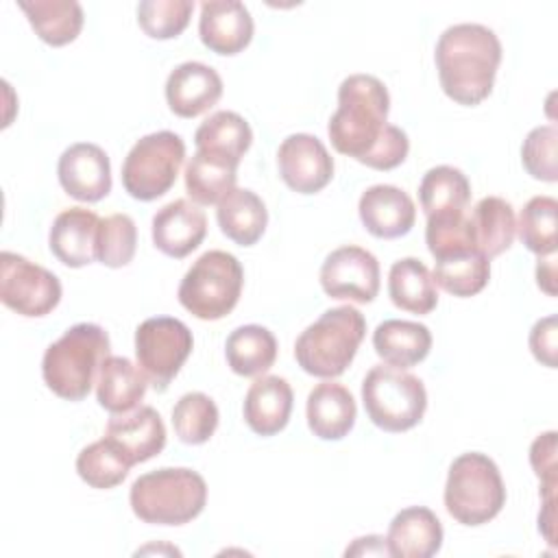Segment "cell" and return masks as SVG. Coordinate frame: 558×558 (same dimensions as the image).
Instances as JSON below:
<instances>
[{"mask_svg": "<svg viewBox=\"0 0 558 558\" xmlns=\"http://www.w3.org/2000/svg\"><path fill=\"white\" fill-rule=\"evenodd\" d=\"M364 229L381 240H395L414 227L416 207L408 192L397 185L377 183L362 192L357 203Z\"/></svg>", "mask_w": 558, "mask_h": 558, "instance_id": "obj_18", "label": "cell"}, {"mask_svg": "<svg viewBox=\"0 0 558 558\" xmlns=\"http://www.w3.org/2000/svg\"><path fill=\"white\" fill-rule=\"evenodd\" d=\"M556 331L554 314L536 320L530 331V351L547 368H556Z\"/></svg>", "mask_w": 558, "mask_h": 558, "instance_id": "obj_44", "label": "cell"}, {"mask_svg": "<svg viewBox=\"0 0 558 558\" xmlns=\"http://www.w3.org/2000/svg\"><path fill=\"white\" fill-rule=\"evenodd\" d=\"M471 198V183L460 168H429L418 185V201L425 216L442 211H464Z\"/></svg>", "mask_w": 558, "mask_h": 558, "instance_id": "obj_33", "label": "cell"}, {"mask_svg": "<svg viewBox=\"0 0 558 558\" xmlns=\"http://www.w3.org/2000/svg\"><path fill=\"white\" fill-rule=\"evenodd\" d=\"M192 11V0H144L137 4V24L153 39H172L187 28Z\"/></svg>", "mask_w": 558, "mask_h": 558, "instance_id": "obj_39", "label": "cell"}, {"mask_svg": "<svg viewBox=\"0 0 558 558\" xmlns=\"http://www.w3.org/2000/svg\"><path fill=\"white\" fill-rule=\"evenodd\" d=\"M390 301L410 314H429L438 305V290L429 268L416 257H401L388 270Z\"/></svg>", "mask_w": 558, "mask_h": 558, "instance_id": "obj_27", "label": "cell"}, {"mask_svg": "<svg viewBox=\"0 0 558 558\" xmlns=\"http://www.w3.org/2000/svg\"><path fill=\"white\" fill-rule=\"evenodd\" d=\"M133 514L153 525H183L207 504V484L187 466H163L140 475L129 493Z\"/></svg>", "mask_w": 558, "mask_h": 558, "instance_id": "obj_5", "label": "cell"}, {"mask_svg": "<svg viewBox=\"0 0 558 558\" xmlns=\"http://www.w3.org/2000/svg\"><path fill=\"white\" fill-rule=\"evenodd\" d=\"M425 242L436 262L480 251L471 220L464 216V211H442L427 216Z\"/></svg>", "mask_w": 558, "mask_h": 558, "instance_id": "obj_35", "label": "cell"}, {"mask_svg": "<svg viewBox=\"0 0 558 558\" xmlns=\"http://www.w3.org/2000/svg\"><path fill=\"white\" fill-rule=\"evenodd\" d=\"M105 438L133 466L161 453L166 447V425L150 405H140L124 414H111Z\"/></svg>", "mask_w": 558, "mask_h": 558, "instance_id": "obj_15", "label": "cell"}, {"mask_svg": "<svg viewBox=\"0 0 558 558\" xmlns=\"http://www.w3.org/2000/svg\"><path fill=\"white\" fill-rule=\"evenodd\" d=\"M109 357V336L96 323H76L54 340L41 360L46 386L65 401H81Z\"/></svg>", "mask_w": 558, "mask_h": 558, "instance_id": "obj_3", "label": "cell"}, {"mask_svg": "<svg viewBox=\"0 0 558 558\" xmlns=\"http://www.w3.org/2000/svg\"><path fill=\"white\" fill-rule=\"evenodd\" d=\"M220 231L240 246H253L266 231L268 209L264 201L246 187H233L216 205Z\"/></svg>", "mask_w": 558, "mask_h": 558, "instance_id": "obj_26", "label": "cell"}, {"mask_svg": "<svg viewBox=\"0 0 558 558\" xmlns=\"http://www.w3.org/2000/svg\"><path fill=\"white\" fill-rule=\"evenodd\" d=\"M194 338L190 327L172 316H153L135 329V357L148 384L163 392L190 357Z\"/></svg>", "mask_w": 558, "mask_h": 558, "instance_id": "obj_10", "label": "cell"}, {"mask_svg": "<svg viewBox=\"0 0 558 558\" xmlns=\"http://www.w3.org/2000/svg\"><path fill=\"white\" fill-rule=\"evenodd\" d=\"M244 286V270L235 255L214 248L203 253L183 275L179 303L201 320H220L233 312Z\"/></svg>", "mask_w": 558, "mask_h": 558, "instance_id": "obj_7", "label": "cell"}, {"mask_svg": "<svg viewBox=\"0 0 558 558\" xmlns=\"http://www.w3.org/2000/svg\"><path fill=\"white\" fill-rule=\"evenodd\" d=\"M185 161V142L172 131L140 137L124 157L122 185L137 201L163 196L177 181Z\"/></svg>", "mask_w": 558, "mask_h": 558, "instance_id": "obj_9", "label": "cell"}, {"mask_svg": "<svg viewBox=\"0 0 558 558\" xmlns=\"http://www.w3.org/2000/svg\"><path fill=\"white\" fill-rule=\"evenodd\" d=\"M129 469L131 464L105 436L81 449V453L76 456V473L92 488H116L124 482Z\"/></svg>", "mask_w": 558, "mask_h": 558, "instance_id": "obj_38", "label": "cell"}, {"mask_svg": "<svg viewBox=\"0 0 558 558\" xmlns=\"http://www.w3.org/2000/svg\"><path fill=\"white\" fill-rule=\"evenodd\" d=\"M277 168L283 183L296 194H316L333 177L327 146L310 133H292L279 144Z\"/></svg>", "mask_w": 558, "mask_h": 558, "instance_id": "obj_13", "label": "cell"}, {"mask_svg": "<svg viewBox=\"0 0 558 558\" xmlns=\"http://www.w3.org/2000/svg\"><path fill=\"white\" fill-rule=\"evenodd\" d=\"M536 283H538V288H541L545 294L556 296V257H554V253L538 257V264H536Z\"/></svg>", "mask_w": 558, "mask_h": 558, "instance_id": "obj_46", "label": "cell"}, {"mask_svg": "<svg viewBox=\"0 0 558 558\" xmlns=\"http://www.w3.org/2000/svg\"><path fill=\"white\" fill-rule=\"evenodd\" d=\"M366 336V320L353 305L323 312L294 342L296 364L314 377H340L353 362Z\"/></svg>", "mask_w": 558, "mask_h": 558, "instance_id": "obj_4", "label": "cell"}, {"mask_svg": "<svg viewBox=\"0 0 558 558\" xmlns=\"http://www.w3.org/2000/svg\"><path fill=\"white\" fill-rule=\"evenodd\" d=\"M408 150H410V140L405 131L395 124H388L384 135L379 137L375 148L362 159V163L373 170H392L405 161Z\"/></svg>", "mask_w": 558, "mask_h": 558, "instance_id": "obj_42", "label": "cell"}, {"mask_svg": "<svg viewBox=\"0 0 558 558\" xmlns=\"http://www.w3.org/2000/svg\"><path fill=\"white\" fill-rule=\"evenodd\" d=\"M362 403L373 425L399 434L421 423L427 410V390L405 368L377 364L362 381Z\"/></svg>", "mask_w": 558, "mask_h": 558, "instance_id": "obj_8", "label": "cell"}, {"mask_svg": "<svg viewBox=\"0 0 558 558\" xmlns=\"http://www.w3.org/2000/svg\"><path fill=\"white\" fill-rule=\"evenodd\" d=\"M218 421V405L205 392H185L172 408L174 434L185 445L207 442L214 436Z\"/></svg>", "mask_w": 558, "mask_h": 558, "instance_id": "obj_36", "label": "cell"}, {"mask_svg": "<svg viewBox=\"0 0 558 558\" xmlns=\"http://www.w3.org/2000/svg\"><path fill=\"white\" fill-rule=\"evenodd\" d=\"M253 17L240 0H205L201 4L198 37L216 54H238L253 39Z\"/></svg>", "mask_w": 558, "mask_h": 558, "instance_id": "obj_17", "label": "cell"}, {"mask_svg": "<svg viewBox=\"0 0 558 558\" xmlns=\"http://www.w3.org/2000/svg\"><path fill=\"white\" fill-rule=\"evenodd\" d=\"M153 244L168 257L181 259L196 251L207 235L205 211L187 198H174L155 211L150 222Z\"/></svg>", "mask_w": 558, "mask_h": 558, "instance_id": "obj_16", "label": "cell"}, {"mask_svg": "<svg viewBox=\"0 0 558 558\" xmlns=\"http://www.w3.org/2000/svg\"><path fill=\"white\" fill-rule=\"evenodd\" d=\"M386 545L395 558H432L442 547V525L425 506L403 508L388 525Z\"/></svg>", "mask_w": 558, "mask_h": 558, "instance_id": "obj_21", "label": "cell"}, {"mask_svg": "<svg viewBox=\"0 0 558 558\" xmlns=\"http://www.w3.org/2000/svg\"><path fill=\"white\" fill-rule=\"evenodd\" d=\"M538 530L543 532V536L549 545H556V541H554V495H543V512L538 514Z\"/></svg>", "mask_w": 558, "mask_h": 558, "instance_id": "obj_47", "label": "cell"}, {"mask_svg": "<svg viewBox=\"0 0 558 558\" xmlns=\"http://www.w3.org/2000/svg\"><path fill=\"white\" fill-rule=\"evenodd\" d=\"M307 425L320 440H342L355 425L357 408L347 386L325 379L307 395Z\"/></svg>", "mask_w": 558, "mask_h": 558, "instance_id": "obj_23", "label": "cell"}, {"mask_svg": "<svg viewBox=\"0 0 558 558\" xmlns=\"http://www.w3.org/2000/svg\"><path fill=\"white\" fill-rule=\"evenodd\" d=\"M253 131L248 122L235 111H216L201 122L194 133L196 150L214 153L240 163L244 153L251 148Z\"/></svg>", "mask_w": 558, "mask_h": 558, "instance_id": "obj_32", "label": "cell"}, {"mask_svg": "<svg viewBox=\"0 0 558 558\" xmlns=\"http://www.w3.org/2000/svg\"><path fill=\"white\" fill-rule=\"evenodd\" d=\"M98 229V214L87 207H68L52 220L48 246L61 264L83 268L96 259Z\"/></svg>", "mask_w": 558, "mask_h": 558, "instance_id": "obj_20", "label": "cell"}, {"mask_svg": "<svg viewBox=\"0 0 558 558\" xmlns=\"http://www.w3.org/2000/svg\"><path fill=\"white\" fill-rule=\"evenodd\" d=\"M445 508L462 525L493 521L506 504V486L493 458L480 451L458 456L445 482Z\"/></svg>", "mask_w": 558, "mask_h": 558, "instance_id": "obj_6", "label": "cell"}, {"mask_svg": "<svg viewBox=\"0 0 558 558\" xmlns=\"http://www.w3.org/2000/svg\"><path fill=\"white\" fill-rule=\"evenodd\" d=\"M530 464L541 480L543 495L556 493V432H545L530 447Z\"/></svg>", "mask_w": 558, "mask_h": 558, "instance_id": "obj_43", "label": "cell"}, {"mask_svg": "<svg viewBox=\"0 0 558 558\" xmlns=\"http://www.w3.org/2000/svg\"><path fill=\"white\" fill-rule=\"evenodd\" d=\"M63 288L54 272L24 255L2 251L0 255V301L20 316L39 318L61 301Z\"/></svg>", "mask_w": 558, "mask_h": 558, "instance_id": "obj_11", "label": "cell"}, {"mask_svg": "<svg viewBox=\"0 0 558 558\" xmlns=\"http://www.w3.org/2000/svg\"><path fill=\"white\" fill-rule=\"evenodd\" d=\"M17 7L26 13L35 35L48 46L74 41L85 22L83 7L76 0H22Z\"/></svg>", "mask_w": 558, "mask_h": 558, "instance_id": "obj_30", "label": "cell"}, {"mask_svg": "<svg viewBox=\"0 0 558 558\" xmlns=\"http://www.w3.org/2000/svg\"><path fill=\"white\" fill-rule=\"evenodd\" d=\"M148 388V379L140 366L124 355H109L96 379V399L111 414H124L140 405Z\"/></svg>", "mask_w": 558, "mask_h": 558, "instance_id": "obj_25", "label": "cell"}, {"mask_svg": "<svg viewBox=\"0 0 558 558\" xmlns=\"http://www.w3.org/2000/svg\"><path fill=\"white\" fill-rule=\"evenodd\" d=\"M375 353L395 368H412L423 362L432 349V331L416 320L388 318L373 331Z\"/></svg>", "mask_w": 558, "mask_h": 558, "instance_id": "obj_24", "label": "cell"}, {"mask_svg": "<svg viewBox=\"0 0 558 558\" xmlns=\"http://www.w3.org/2000/svg\"><path fill=\"white\" fill-rule=\"evenodd\" d=\"M222 96L220 74L201 61L179 63L166 81V102L179 118H196Z\"/></svg>", "mask_w": 558, "mask_h": 558, "instance_id": "obj_19", "label": "cell"}, {"mask_svg": "<svg viewBox=\"0 0 558 558\" xmlns=\"http://www.w3.org/2000/svg\"><path fill=\"white\" fill-rule=\"evenodd\" d=\"M434 59L442 92L458 105L475 107L493 92L501 41L484 24H453L440 33Z\"/></svg>", "mask_w": 558, "mask_h": 558, "instance_id": "obj_1", "label": "cell"}, {"mask_svg": "<svg viewBox=\"0 0 558 558\" xmlns=\"http://www.w3.org/2000/svg\"><path fill=\"white\" fill-rule=\"evenodd\" d=\"M388 111L390 96L377 76H347L338 87V109L327 124L331 146L362 163L388 126Z\"/></svg>", "mask_w": 558, "mask_h": 558, "instance_id": "obj_2", "label": "cell"}, {"mask_svg": "<svg viewBox=\"0 0 558 558\" xmlns=\"http://www.w3.org/2000/svg\"><path fill=\"white\" fill-rule=\"evenodd\" d=\"M556 142L558 131L554 124H543L527 133L521 146V161L530 177L545 183H554L558 179Z\"/></svg>", "mask_w": 558, "mask_h": 558, "instance_id": "obj_41", "label": "cell"}, {"mask_svg": "<svg viewBox=\"0 0 558 558\" xmlns=\"http://www.w3.org/2000/svg\"><path fill=\"white\" fill-rule=\"evenodd\" d=\"M225 357L235 375L259 377L277 360V338L262 325H242L229 333Z\"/></svg>", "mask_w": 558, "mask_h": 558, "instance_id": "obj_29", "label": "cell"}, {"mask_svg": "<svg viewBox=\"0 0 558 558\" xmlns=\"http://www.w3.org/2000/svg\"><path fill=\"white\" fill-rule=\"evenodd\" d=\"M320 288L331 299L371 303L379 292L377 257L355 244L331 251L320 266Z\"/></svg>", "mask_w": 558, "mask_h": 558, "instance_id": "obj_12", "label": "cell"}, {"mask_svg": "<svg viewBox=\"0 0 558 558\" xmlns=\"http://www.w3.org/2000/svg\"><path fill=\"white\" fill-rule=\"evenodd\" d=\"M57 177L65 194L81 203H96L111 192L109 157L92 142L68 146L59 157Z\"/></svg>", "mask_w": 558, "mask_h": 558, "instance_id": "obj_14", "label": "cell"}, {"mask_svg": "<svg viewBox=\"0 0 558 558\" xmlns=\"http://www.w3.org/2000/svg\"><path fill=\"white\" fill-rule=\"evenodd\" d=\"M238 161L196 150L185 166V192L196 205H218L238 181Z\"/></svg>", "mask_w": 558, "mask_h": 558, "instance_id": "obj_28", "label": "cell"}, {"mask_svg": "<svg viewBox=\"0 0 558 558\" xmlns=\"http://www.w3.org/2000/svg\"><path fill=\"white\" fill-rule=\"evenodd\" d=\"M137 246V229L129 214H111L100 220L96 259L109 268L126 266Z\"/></svg>", "mask_w": 558, "mask_h": 558, "instance_id": "obj_40", "label": "cell"}, {"mask_svg": "<svg viewBox=\"0 0 558 558\" xmlns=\"http://www.w3.org/2000/svg\"><path fill=\"white\" fill-rule=\"evenodd\" d=\"M556 211L554 196H532L519 211L517 233L523 246L538 257L556 253Z\"/></svg>", "mask_w": 558, "mask_h": 558, "instance_id": "obj_37", "label": "cell"}, {"mask_svg": "<svg viewBox=\"0 0 558 558\" xmlns=\"http://www.w3.org/2000/svg\"><path fill=\"white\" fill-rule=\"evenodd\" d=\"M471 227L477 248L488 257H497L512 246L517 218L512 205L501 196H484L471 211Z\"/></svg>", "mask_w": 558, "mask_h": 558, "instance_id": "obj_31", "label": "cell"}, {"mask_svg": "<svg viewBox=\"0 0 558 558\" xmlns=\"http://www.w3.org/2000/svg\"><path fill=\"white\" fill-rule=\"evenodd\" d=\"M294 392L283 377L259 375L246 390L242 414L251 432L257 436H275L288 425Z\"/></svg>", "mask_w": 558, "mask_h": 558, "instance_id": "obj_22", "label": "cell"}, {"mask_svg": "<svg viewBox=\"0 0 558 558\" xmlns=\"http://www.w3.org/2000/svg\"><path fill=\"white\" fill-rule=\"evenodd\" d=\"M432 277L445 292L466 299L486 288L490 279V259L482 251L438 259L434 264Z\"/></svg>", "mask_w": 558, "mask_h": 558, "instance_id": "obj_34", "label": "cell"}, {"mask_svg": "<svg viewBox=\"0 0 558 558\" xmlns=\"http://www.w3.org/2000/svg\"><path fill=\"white\" fill-rule=\"evenodd\" d=\"M344 556H390L388 545L384 536L371 534V536H360L353 541V545L347 547Z\"/></svg>", "mask_w": 558, "mask_h": 558, "instance_id": "obj_45", "label": "cell"}]
</instances>
